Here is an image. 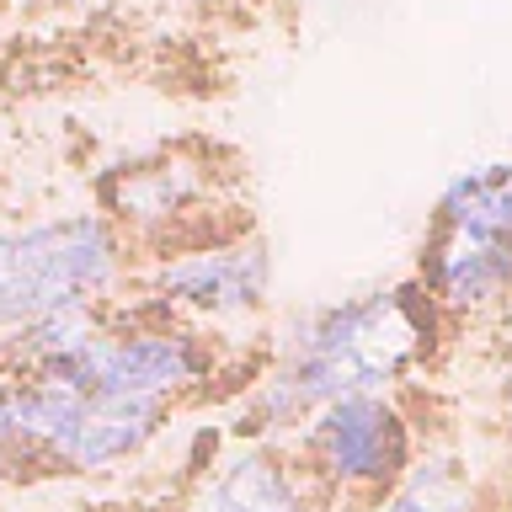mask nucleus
<instances>
[{
  "label": "nucleus",
  "mask_w": 512,
  "mask_h": 512,
  "mask_svg": "<svg viewBox=\"0 0 512 512\" xmlns=\"http://www.w3.org/2000/svg\"><path fill=\"white\" fill-rule=\"evenodd\" d=\"M422 315L406 294H374L342 310L310 315L288 347V363L272 384V406L304 411L342 395H368L374 384L395 379L406 358L422 347Z\"/></svg>",
  "instance_id": "f257e3e1"
},
{
  "label": "nucleus",
  "mask_w": 512,
  "mask_h": 512,
  "mask_svg": "<svg viewBox=\"0 0 512 512\" xmlns=\"http://www.w3.org/2000/svg\"><path fill=\"white\" fill-rule=\"evenodd\" d=\"M512 283V166H480L443 198L432 235V288L448 304L496 299Z\"/></svg>",
  "instance_id": "f03ea898"
},
{
  "label": "nucleus",
  "mask_w": 512,
  "mask_h": 512,
  "mask_svg": "<svg viewBox=\"0 0 512 512\" xmlns=\"http://www.w3.org/2000/svg\"><path fill=\"white\" fill-rule=\"evenodd\" d=\"M112 278V235L96 219H59L0 235V326L80 304Z\"/></svg>",
  "instance_id": "7ed1b4c3"
},
{
  "label": "nucleus",
  "mask_w": 512,
  "mask_h": 512,
  "mask_svg": "<svg viewBox=\"0 0 512 512\" xmlns=\"http://www.w3.org/2000/svg\"><path fill=\"white\" fill-rule=\"evenodd\" d=\"M75 390H102V395H166L176 384L198 374V358L182 336H86L70 352L43 363Z\"/></svg>",
  "instance_id": "20e7f679"
},
{
  "label": "nucleus",
  "mask_w": 512,
  "mask_h": 512,
  "mask_svg": "<svg viewBox=\"0 0 512 512\" xmlns=\"http://www.w3.org/2000/svg\"><path fill=\"white\" fill-rule=\"evenodd\" d=\"M315 454L342 480H384L406 459V432L374 395H342L326 400V416L315 422Z\"/></svg>",
  "instance_id": "39448f33"
},
{
  "label": "nucleus",
  "mask_w": 512,
  "mask_h": 512,
  "mask_svg": "<svg viewBox=\"0 0 512 512\" xmlns=\"http://www.w3.org/2000/svg\"><path fill=\"white\" fill-rule=\"evenodd\" d=\"M262 278H267L262 246H240V251H203L166 267L160 288L182 304H198V310H240L262 294Z\"/></svg>",
  "instance_id": "423d86ee"
},
{
  "label": "nucleus",
  "mask_w": 512,
  "mask_h": 512,
  "mask_svg": "<svg viewBox=\"0 0 512 512\" xmlns=\"http://www.w3.org/2000/svg\"><path fill=\"white\" fill-rule=\"evenodd\" d=\"M208 512H310L304 496L262 459H240L208 496Z\"/></svg>",
  "instance_id": "0eeeda50"
},
{
  "label": "nucleus",
  "mask_w": 512,
  "mask_h": 512,
  "mask_svg": "<svg viewBox=\"0 0 512 512\" xmlns=\"http://www.w3.org/2000/svg\"><path fill=\"white\" fill-rule=\"evenodd\" d=\"M379 512H470V491H464V480L448 464H432Z\"/></svg>",
  "instance_id": "6e6552de"
},
{
  "label": "nucleus",
  "mask_w": 512,
  "mask_h": 512,
  "mask_svg": "<svg viewBox=\"0 0 512 512\" xmlns=\"http://www.w3.org/2000/svg\"><path fill=\"white\" fill-rule=\"evenodd\" d=\"M0 6H16V11H48V6H96V0H0Z\"/></svg>",
  "instance_id": "1a4fd4ad"
}]
</instances>
